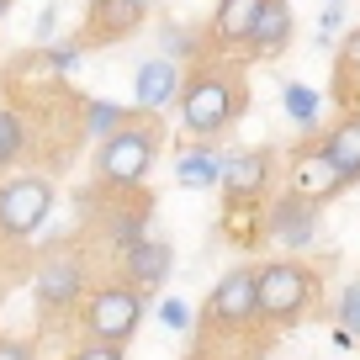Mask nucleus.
Here are the masks:
<instances>
[{
    "mask_svg": "<svg viewBox=\"0 0 360 360\" xmlns=\"http://www.w3.org/2000/svg\"><path fill=\"white\" fill-rule=\"evenodd\" d=\"M180 127L191 138H217L249 112V79L244 53L238 58H196L186 85H180Z\"/></svg>",
    "mask_w": 360,
    "mask_h": 360,
    "instance_id": "f257e3e1",
    "label": "nucleus"
},
{
    "mask_svg": "<svg viewBox=\"0 0 360 360\" xmlns=\"http://www.w3.org/2000/svg\"><path fill=\"white\" fill-rule=\"evenodd\" d=\"M159 138H165V127L138 122V117H127L117 133L96 138V159H90V165H96V186H106V191L143 186V175L159 159Z\"/></svg>",
    "mask_w": 360,
    "mask_h": 360,
    "instance_id": "f03ea898",
    "label": "nucleus"
},
{
    "mask_svg": "<svg viewBox=\"0 0 360 360\" xmlns=\"http://www.w3.org/2000/svg\"><path fill=\"white\" fill-rule=\"evenodd\" d=\"M318 302V270L302 259L281 255L259 265V323L265 328H292L313 313Z\"/></svg>",
    "mask_w": 360,
    "mask_h": 360,
    "instance_id": "7ed1b4c3",
    "label": "nucleus"
},
{
    "mask_svg": "<svg viewBox=\"0 0 360 360\" xmlns=\"http://www.w3.org/2000/svg\"><path fill=\"white\" fill-rule=\"evenodd\" d=\"M143 323V292L127 281H101L96 292H85L79 302V328L85 339H101V345H127Z\"/></svg>",
    "mask_w": 360,
    "mask_h": 360,
    "instance_id": "20e7f679",
    "label": "nucleus"
},
{
    "mask_svg": "<svg viewBox=\"0 0 360 360\" xmlns=\"http://www.w3.org/2000/svg\"><path fill=\"white\" fill-rule=\"evenodd\" d=\"M255 323H259V270L238 265L207 297L202 334H255Z\"/></svg>",
    "mask_w": 360,
    "mask_h": 360,
    "instance_id": "39448f33",
    "label": "nucleus"
},
{
    "mask_svg": "<svg viewBox=\"0 0 360 360\" xmlns=\"http://www.w3.org/2000/svg\"><path fill=\"white\" fill-rule=\"evenodd\" d=\"M318 217H323V202L318 196H302V191H286V196H270L259 207V238L265 244H281L286 255L307 249L318 238Z\"/></svg>",
    "mask_w": 360,
    "mask_h": 360,
    "instance_id": "423d86ee",
    "label": "nucleus"
},
{
    "mask_svg": "<svg viewBox=\"0 0 360 360\" xmlns=\"http://www.w3.org/2000/svg\"><path fill=\"white\" fill-rule=\"evenodd\" d=\"M53 212V180L48 175H11L0 180V238H32Z\"/></svg>",
    "mask_w": 360,
    "mask_h": 360,
    "instance_id": "0eeeda50",
    "label": "nucleus"
},
{
    "mask_svg": "<svg viewBox=\"0 0 360 360\" xmlns=\"http://www.w3.org/2000/svg\"><path fill=\"white\" fill-rule=\"evenodd\" d=\"M143 22H148L143 0H90L85 6V32H79L75 43L79 48H112V43H127Z\"/></svg>",
    "mask_w": 360,
    "mask_h": 360,
    "instance_id": "6e6552de",
    "label": "nucleus"
},
{
    "mask_svg": "<svg viewBox=\"0 0 360 360\" xmlns=\"http://www.w3.org/2000/svg\"><path fill=\"white\" fill-rule=\"evenodd\" d=\"M117 259H122V281L148 297V292H159V286L169 281V270H175V244L159 238V233H143V238H133Z\"/></svg>",
    "mask_w": 360,
    "mask_h": 360,
    "instance_id": "1a4fd4ad",
    "label": "nucleus"
},
{
    "mask_svg": "<svg viewBox=\"0 0 360 360\" xmlns=\"http://www.w3.org/2000/svg\"><path fill=\"white\" fill-rule=\"evenodd\" d=\"M32 292H37V307H43V313H69V307L85 302V265H79L75 255L43 259Z\"/></svg>",
    "mask_w": 360,
    "mask_h": 360,
    "instance_id": "9d476101",
    "label": "nucleus"
},
{
    "mask_svg": "<svg viewBox=\"0 0 360 360\" xmlns=\"http://www.w3.org/2000/svg\"><path fill=\"white\" fill-rule=\"evenodd\" d=\"M270 175H276L270 148H238V154H223V202H265Z\"/></svg>",
    "mask_w": 360,
    "mask_h": 360,
    "instance_id": "9b49d317",
    "label": "nucleus"
},
{
    "mask_svg": "<svg viewBox=\"0 0 360 360\" xmlns=\"http://www.w3.org/2000/svg\"><path fill=\"white\" fill-rule=\"evenodd\" d=\"M180 85H186V64H175V58H165V53H154V58H143V64L133 69V101H138V112H165V106H175L180 101Z\"/></svg>",
    "mask_w": 360,
    "mask_h": 360,
    "instance_id": "f8f14e48",
    "label": "nucleus"
},
{
    "mask_svg": "<svg viewBox=\"0 0 360 360\" xmlns=\"http://www.w3.org/2000/svg\"><path fill=\"white\" fill-rule=\"evenodd\" d=\"M255 16H259V0H217L212 22H207V48L212 53H244Z\"/></svg>",
    "mask_w": 360,
    "mask_h": 360,
    "instance_id": "ddd939ff",
    "label": "nucleus"
},
{
    "mask_svg": "<svg viewBox=\"0 0 360 360\" xmlns=\"http://www.w3.org/2000/svg\"><path fill=\"white\" fill-rule=\"evenodd\" d=\"M345 186H349V180L339 175V165L323 154V143L297 148V159H292V191L318 196V202H334V196L345 191Z\"/></svg>",
    "mask_w": 360,
    "mask_h": 360,
    "instance_id": "4468645a",
    "label": "nucleus"
},
{
    "mask_svg": "<svg viewBox=\"0 0 360 360\" xmlns=\"http://www.w3.org/2000/svg\"><path fill=\"white\" fill-rule=\"evenodd\" d=\"M286 43H292V0H259L244 58H276V53H286Z\"/></svg>",
    "mask_w": 360,
    "mask_h": 360,
    "instance_id": "2eb2a0df",
    "label": "nucleus"
},
{
    "mask_svg": "<svg viewBox=\"0 0 360 360\" xmlns=\"http://www.w3.org/2000/svg\"><path fill=\"white\" fill-rule=\"evenodd\" d=\"M318 143H323V154L339 165V175L355 186V180H360V112H349L345 122H334Z\"/></svg>",
    "mask_w": 360,
    "mask_h": 360,
    "instance_id": "dca6fc26",
    "label": "nucleus"
},
{
    "mask_svg": "<svg viewBox=\"0 0 360 360\" xmlns=\"http://www.w3.org/2000/svg\"><path fill=\"white\" fill-rule=\"evenodd\" d=\"M175 180H180V186H191V191L223 186V154H217V148H207V138H202L196 148H186V154L175 159Z\"/></svg>",
    "mask_w": 360,
    "mask_h": 360,
    "instance_id": "f3484780",
    "label": "nucleus"
},
{
    "mask_svg": "<svg viewBox=\"0 0 360 360\" xmlns=\"http://www.w3.org/2000/svg\"><path fill=\"white\" fill-rule=\"evenodd\" d=\"M334 101L339 106H360V27H349L334 58Z\"/></svg>",
    "mask_w": 360,
    "mask_h": 360,
    "instance_id": "a211bd4d",
    "label": "nucleus"
},
{
    "mask_svg": "<svg viewBox=\"0 0 360 360\" xmlns=\"http://www.w3.org/2000/svg\"><path fill=\"white\" fill-rule=\"evenodd\" d=\"M281 106H286V117H292L297 127H307V133H313V127H318V112H323V96H318L313 85H302V79H286V85H281Z\"/></svg>",
    "mask_w": 360,
    "mask_h": 360,
    "instance_id": "6ab92c4d",
    "label": "nucleus"
},
{
    "mask_svg": "<svg viewBox=\"0 0 360 360\" xmlns=\"http://www.w3.org/2000/svg\"><path fill=\"white\" fill-rule=\"evenodd\" d=\"M133 112H122L117 101H85L79 106V127H85L90 138H106V133H117V127L127 122Z\"/></svg>",
    "mask_w": 360,
    "mask_h": 360,
    "instance_id": "aec40b11",
    "label": "nucleus"
},
{
    "mask_svg": "<svg viewBox=\"0 0 360 360\" xmlns=\"http://www.w3.org/2000/svg\"><path fill=\"white\" fill-rule=\"evenodd\" d=\"M22 148H27V127H22V117H16L11 106H0V169L16 165V159H22Z\"/></svg>",
    "mask_w": 360,
    "mask_h": 360,
    "instance_id": "412c9836",
    "label": "nucleus"
},
{
    "mask_svg": "<svg viewBox=\"0 0 360 360\" xmlns=\"http://www.w3.org/2000/svg\"><path fill=\"white\" fill-rule=\"evenodd\" d=\"M244 339L249 334H202L191 360H244Z\"/></svg>",
    "mask_w": 360,
    "mask_h": 360,
    "instance_id": "4be33fe9",
    "label": "nucleus"
},
{
    "mask_svg": "<svg viewBox=\"0 0 360 360\" xmlns=\"http://www.w3.org/2000/svg\"><path fill=\"white\" fill-rule=\"evenodd\" d=\"M79 53H85L79 43H48L37 64H43L48 75H75V69H79Z\"/></svg>",
    "mask_w": 360,
    "mask_h": 360,
    "instance_id": "5701e85b",
    "label": "nucleus"
},
{
    "mask_svg": "<svg viewBox=\"0 0 360 360\" xmlns=\"http://www.w3.org/2000/svg\"><path fill=\"white\" fill-rule=\"evenodd\" d=\"M339 323H345L349 339H360V281H349L339 292Z\"/></svg>",
    "mask_w": 360,
    "mask_h": 360,
    "instance_id": "b1692460",
    "label": "nucleus"
},
{
    "mask_svg": "<svg viewBox=\"0 0 360 360\" xmlns=\"http://www.w3.org/2000/svg\"><path fill=\"white\" fill-rule=\"evenodd\" d=\"M159 318H165V328H191V307L180 302V297H165V302H159Z\"/></svg>",
    "mask_w": 360,
    "mask_h": 360,
    "instance_id": "393cba45",
    "label": "nucleus"
},
{
    "mask_svg": "<svg viewBox=\"0 0 360 360\" xmlns=\"http://www.w3.org/2000/svg\"><path fill=\"white\" fill-rule=\"evenodd\" d=\"M69 360H122V345H101V339H85L79 349H69Z\"/></svg>",
    "mask_w": 360,
    "mask_h": 360,
    "instance_id": "a878e982",
    "label": "nucleus"
},
{
    "mask_svg": "<svg viewBox=\"0 0 360 360\" xmlns=\"http://www.w3.org/2000/svg\"><path fill=\"white\" fill-rule=\"evenodd\" d=\"M339 27H345V6H323V16H318V48H328V37H339Z\"/></svg>",
    "mask_w": 360,
    "mask_h": 360,
    "instance_id": "bb28decb",
    "label": "nucleus"
},
{
    "mask_svg": "<svg viewBox=\"0 0 360 360\" xmlns=\"http://www.w3.org/2000/svg\"><path fill=\"white\" fill-rule=\"evenodd\" d=\"M0 360H37V349L27 339H0Z\"/></svg>",
    "mask_w": 360,
    "mask_h": 360,
    "instance_id": "cd10ccee",
    "label": "nucleus"
},
{
    "mask_svg": "<svg viewBox=\"0 0 360 360\" xmlns=\"http://www.w3.org/2000/svg\"><path fill=\"white\" fill-rule=\"evenodd\" d=\"M58 32V6H43V16H37V43H53Z\"/></svg>",
    "mask_w": 360,
    "mask_h": 360,
    "instance_id": "c85d7f7f",
    "label": "nucleus"
},
{
    "mask_svg": "<svg viewBox=\"0 0 360 360\" xmlns=\"http://www.w3.org/2000/svg\"><path fill=\"white\" fill-rule=\"evenodd\" d=\"M6 11H11V0H0V16H6Z\"/></svg>",
    "mask_w": 360,
    "mask_h": 360,
    "instance_id": "c756f323",
    "label": "nucleus"
},
{
    "mask_svg": "<svg viewBox=\"0 0 360 360\" xmlns=\"http://www.w3.org/2000/svg\"><path fill=\"white\" fill-rule=\"evenodd\" d=\"M323 6H345V0H323Z\"/></svg>",
    "mask_w": 360,
    "mask_h": 360,
    "instance_id": "7c9ffc66",
    "label": "nucleus"
},
{
    "mask_svg": "<svg viewBox=\"0 0 360 360\" xmlns=\"http://www.w3.org/2000/svg\"><path fill=\"white\" fill-rule=\"evenodd\" d=\"M143 6H154V0H143Z\"/></svg>",
    "mask_w": 360,
    "mask_h": 360,
    "instance_id": "2f4dec72",
    "label": "nucleus"
}]
</instances>
